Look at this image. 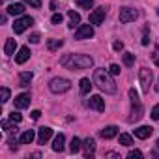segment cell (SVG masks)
<instances>
[{"label":"cell","instance_id":"45","mask_svg":"<svg viewBox=\"0 0 159 159\" xmlns=\"http://www.w3.org/2000/svg\"><path fill=\"white\" fill-rule=\"evenodd\" d=\"M157 146H159V140H157Z\"/></svg>","mask_w":159,"mask_h":159},{"label":"cell","instance_id":"7","mask_svg":"<svg viewBox=\"0 0 159 159\" xmlns=\"http://www.w3.org/2000/svg\"><path fill=\"white\" fill-rule=\"evenodd\" d=\"M137 10L133 8H120V23H131L137 19Z\"/></svg>","mask_w":159,"mask_h":159},{"label":"cell","instance_id":"34","mask_svg":"<svg viewBox=\"0 0 159 159\" xmlns=\"http://www.w3.org/2000/svg\"><path fill=\"white\" fill-rule=\"evenodd\" d=\"M8 101H10V90L4 86L2 88V103H8Z\"/></svg>","mask_w":159,"mask_h":159},{"label":"cell","instance_id":"28","mask_svg":"<svg viewBox=\"0 0 159 159\" xmlns=\"http://www.w3.org/2000/svg\"><path fill=\"white\" fill-rule=\"evenodd\" d=\"M118 140H120V144H124V146H131V144H133V139H131V135H127V133H122V135L118 137Z\"/></svg>","mask_w":159,"mask_h":159},{"label":"cell","instance_id":"40","mask_svg":"<svg viewBox=\"0 0 159 159\" xmlns=\"http://www.w3.org/2000/svg\"><path fill=\"white\" fill-rule=\"evenodd\" d=\"M28 41H32V43H38V41H39V34H32V36L28 38Z\"/></svg>","mask_w":159,"mask_h":159},{"label":"cell","instance_id":"31","mask_svg":"<svg viewBox=\"0 0 159 159\" xmlns=\"http://www.w3.org/2000/svg\"><path fill=\"white\" fill-rule=\"evenodd\" d=\"M109 73H111V75H120V66H118V64H111Z\"/></svg>","mask_w":159,"mask_h":159},{"label":"cell","instance_id":"18","mask_svg":"<svg viewBox=\"0 0 159 159\" xmlns=\"http://www.w3.org/2000/svg\"><path fill=\"white\" fill-rule=\"evenodd\" d=\"M67 17H69V28H75V26H79V23H81V15H79L77 11H73V10H69L67 11Z\"/></svg>","mask_w":159,"mask_h":159},{"label":"cell","instance_id":"27","mask_svg":"<svg viewBox=\"0 0 159 159\" xmlns=\"http://www.w3.org/2000/svg\"><path fill=\"white\" fill-rule=\"evenodd\" d=\"M13 124H15L13 120H2V127H4L6 131H10V133L17 131V125H13Z\"/></svg>","mask_w":159,"mask_h":159},{"label":"cell","instance_id":"13","mask_svg":"<svg viewBox=\"0 0 159 159\" xmlns=\"http://www.w3.org/2000/svg\"><path fill=\"white\" fill-rule=\"evenodd\" d=\"M32 79H34V73H32V71H23V73L19 75V86L28 88L30 83H32Z\"/></svg>","mask_w":159,"mask_h":159},{"label":"cell","instance_id":"29","mask_svg":"<svg viewBox=\"0 0 159 159\" xmlns=\"http://www.w3.org/2000/svg\"><path fill=\"white\" fill-rule=\"evenodd\" d=\"M124 64L125 66H133L135 64V54L133 52H124Z\"/></svg>","mask_w":159,"mask_h":159},{"label":"cell","instance_id":"24","mask_svg":"<svg viewBox=\"0 0 159 159\" xmlns=\"http://www.w3.org/2000/svg\"><path fill=\"white\" fill-rule=\"evenodd\" d=\"M62 45H64V39H49V41H47V49H49L51 52L58 51Z\"/></svg>","mask_w":159,"mask_h":159},{"label":"cell","instance_id":"33","mask_svg":"<svg viewBox=\"0 0 159 159\" xmlns=\"http://www.w3.org/2000/svg\"><path fill=\"white\" fill-rule=\"evenodd\" d=\"M62 19H64V17H62V13H54V15H52V19H51V23H52V25H60V23H62Z\"/></svg>","mask_w":159,"mask_h":159},{"label":"cell","instance_id":"3","mask_svg":"<svg viewBox=\"0 0 159 159\" xmlns=\"http://www.w3.org/2000/svg\"><path fill=\"white\" fill-rule=\"evenodd\" d=\"M69 88H71V83L67 81V79H64V77H54L52 81L49 83V90L52 94H64Z\"/></svg>","mask_w":159,"mask_h":159},{"label":"cell","instance_id":"39","mask_svg":"<svg viewBox=\"0 0 159 159\" xmlns=\"http://www.w3.org/2000/svg\"><path fill=\"white\" fill-rule=\"evenodd\" d=\"M8 144H10V150H17V140L15 139H10Z\"/></svg>","mask_w":159,"mask_h":159},{"label":"cell","instance_id":"2","mask_svg":"<svg viewBox=\"0 0 159 159\" xmlns=\"http://www.w3.org/2000/svg\"><path fill=\"white\" fill-rule=\"evenodd\" d=\"M94 84L105 94H116V90H118L111 73H107L105 69H96L94 71Z\"/></svg>","mask_w":159,"mask_h":159},{"label":"cell","instance_id":"16","mask_svg":"<svg viewBox=\"0 0 159 159\" xmlns=\"http://www.w3.org/2000/svg\"><path fill=\"white\" fill-rule=\"evenodd\" d=\"M51 137H52V129L51 127H41L39 133H38V144H45Z\"/></svg>","mask_w":159,"mask_h":159},{"label":"cell","instance_id":"20","mask_svg":"<svg viewBox=\"0 0 159 159\" xmlns=\"http://www.w3.org/2000/svg\"><path fill=\"white\" fill-rule=\"evenodd\" d=\"M64 142H66V137L60 133V135H56L54 137V142H52V150L54 152H62L64 150Z\"/></svg>","mask_w":159,"mask_h":159},{"label":"cell","instance_id":"10","mask_svg":"<svg viewBox=\"0 0 159 159\" xmlns=\"http://www.w3.org/2000/svg\"><path fill=\"white\" fill-rule=\"evenodd\" d=\"M133 107H131V114H129V122L133 124V122H137V120H140L142 118V112H144V109H142V105H140V101H137V103H131Z\"/></svg>","mask_w":159,"mask_h":159},{"label":"cell","instance_id":"22","mask_svg":"<svg viewBox=\"0 0 159 159\" xmlns=\"http://www.w3.org/2000/svg\"><path fill=\"white\" fill-rule=\"evenodd\" d=\"M94 83V81H92ZM92 83H90V79H81V94L83 96H86V94H90V90H92Z\"/></svg>","mask_w":159,"mask_h":159},{"label":"cell","instance_id":"21","mask_svg":"<svg viewBox=\"0 0 159 159\" xmlns=\"http://www.w3.org/2000/svg\"><path fill=\"white\" fill-rule=\"evenodd\" d=\"M8 13L10 15H23L25 13V6L23 4H10L8 6Z\"/></svg>","mask_w":159,"mask_h":159},{"label":"cell","instance_id":"11","mask_svg":"<svg viewBox=\"0 0 159 159\" xmlns=\"http://www.w3.org/2000/svg\"><path fill=\"white\" fill-rule=\"evenodd\" d=\"M83 148H84V157H86V159H92V157H94V152H96V140L88 137V139L83 142Z\"/></svg>","mask_w":159,"mask_h":159},{"label":"cell","instance_id":"23","mask_svg":"<svg viewBox=\"0 0 159 159\" xmlns=\"http://www.w3.org/2000/svg\"><path fill=\"white\" fill-rule=\"evenodd\" d=\"M15 47H17V41L15 39H6V45H4V54L11 56L15 52Z\"/></svg>","mask_w":159,"mask_h":159},{"label":"cell","instance_id":"12","mask_svg":"<svg viewBox=\"0 0 159 159\" xmlns=\"http://www.w3.org/2000/svg\"><path fill=\"white\" fill-rule=\"evenodd\" d=\"M30 94L28 92H25V94H19L17 98H15V109H26L28 105H30Z\"/></svg>","mask_w":159,"mask_h":159},{"label":"cell","instance_id":"38","mask_svg":"<svg viewBox=\"0 0 159 159\" xmlns=\"http://www.w3.org/2000/svg\"><path fill=\"white\" fill-rule=\"evenodd\" d=\"M150 43V38H148V26L144 28V36H142V45H148Z\"/></svg>","mask_w":159,"mask_h":159},{"label":"cell","instance_id":"36","mask_svg":"<svg viewBox=\"0 0 159 159\" xmlns=\"http://www.w3.org/2000/svg\"><path fill=\"white\" fill-rule=\"evenodd\" d=\"M127 157H129V159H135V157H142V152H140V150H131V152L127 153Z\"/></svg>","mask_w":159,"mask_h":159},{"label":"cell","instance_id":"44","mask_svg":"<svg viewBox=\"0 0 159 159\" xmlns=\"http://www.w3.org/2000/svg\"><path fill=\"white\" fill-rule=\"evenodd\" d=\"M157 15H159V8H157Z\"/></svg>","mask_w":159,"mask_h":159},{"label":"cell","instance_id":"4","mask_svg":"<svg viewBox=\"0 0 159 159\" xmlns=\"http://www.w3.org/2000/svg\"><path fill=\"white\" fill-rule=\"evenodd\" d=\"M139 81H140V86H142V92L148 94L150 92V86H152V81H153V75L148 67H142L139 71Z\"/></svg>","mask_w":159,"mask_h":159},{"label":"cell","instance_id":"26","mask_svg":"<svg viewBox=\"0 0 159 159\" xmlns=\"http://www.w3.org/2000/svg\"><path fill=\"white\" fill-rule=\"evenodd\" d=\"M83 148V142H81V139H77V137H73V140H71V146H69V150H71V153H77L79 150Z\"/></svg>","mask_w":159,"mask_h":159},{"label":"cell","instance_id":"17","mask_svg":"<svg viewBox=\"0 0 159 159\" xmlns=\"http://www.w3.org/2000/svg\"><path fill=\"white\" fill-rule=\"evenodd\" d=\"M99 135H101L103 139H112V137L118 135V127H116V125H107L105 129L99 131Z\"/></svg>","mask_w":159,"mask_h":159},{"label":"cell","instance_id":"9","mask_svg":"<svg viewBox=\"0 0 159 159\" xmlns=\"http://www.w3.org/2000/svg\"><path fill=\"white\" fill-rule=\"evenodd\" d=\"M86 105H88L90 109H96L98 112H103V111H105V101H103L101 96H92Z\"/></svg>","mask_w":159,"mask_h":159},{"label":"cell","instance_id":"1","mask_svg":"<svg viewBox=\"0 0 159 159\" xmlns=\"http://www.w3.org/2000/svg\"><path fill=\"white\" fill-rule=\"evenodd\" d=\"M60 64L67 69H88L94 66V58L88 56V54H66L60 58Z\"/></svg>","mask_w":159,"mask_h":159},{"label":"cell","instance_id":"30","mask_svg":"<svg viewBox=\"0 0 159 159\" xmlns=\"http://www.w3.org/2000/svg\"><path fill=\"white\" fill-rule=\"evenodd\" d=\"M25 4H28V6H32V8H41V0H23Z\"/></svg>","mask_w":159,"mask_h":159},{"label":"cell","instance_id":"6","mask_svg":"<svg viewBox=\"0 0 159 159\" xmlns=\"http://www.w3.org/2000/svg\"><path fill=\"white\" fill-rule=\"evenodd\" d=\"M92 36H94L92 25H81L77 28V32H75V39H90Z\"/></svg>","mask_w":159,"mask_h":159},{"label":"cell","instance_id":"8","mask_svg":"<svg viewBox=\"0 0 159 159\" xmlns=\"http://www.w3.org/2000/svg\"><path fill=\"white\" fill-rule=\"evenodd\" d=\"M105 15H107V10L105 8H98L90 13V23L92 25H101L105 21Z\"/></svg>","mask_w":159,"mask_h":159},{"label":"cell","instance_id":"37","mask_svg":"<svg viewBox=\"0 0 159 159\" xmlns=\"http://www.w3.org/2000/svg\"><path fill=\"white\" fill-rule=\"evenodd\" d=\"M129 98H131V103H137V101H140V99H139V94H137L133 88L129 90Z\"/></svg>","mask_w":159,"mask_h":159},{"label":"cell","instance_id":"41","mask_svg":"<svg viewBox=\"0 0 159 159\" xmlns=\"http://www.w3.org/2000/svg\"><path fill=\"white\" fill-rule=\"evenodd\" d=\"M112 47H114V51H122V49H124V43H122V41H114Z\"/></svg>","mask_w":159,"mask_h":159},{"label":"cell","instance_id":"15","mask_svg":"<svg viewBox=\"0 0 159 159\" xmlns=\"http://www.w3.org/2000/svg\"><path fill=\"white\" fill-rule=\"evenodd\" d=\"M28 58H30V49H28V47H21V49L17 51V54H15V62H17V64H25Z\"/></svg>","mask_w":159,"mask_h":159},{"label":"cell","instance_id":"5","mask_svg":"<svg viewBox=\"0 0 159 159\" xmlns=\"http://www.w3.org/2000/svg\"><path fill=\"white\" fill-rule=\"evenodd\" d=\"M34 25V19L32 17H28V15H25V17H19L15 23H13V30H15V34H23L26 28H30Z\"/></svg>","mask_w":159,"mask_h":159},{"label":"cell","instance_id":"14","mask_svg":"<svg viewBox=\"0 0 159 159\" xmlns=\"http://www.w3.org/2000/svg\"><path fill=\"white\" fill-rule=\"evenodd\" d=\"M152 131H153V129H152L150 125H140V127H137V129H133V133H135V137H137V139H142V140H144V139H148V137L152 135Z\"/></svg>","mask_w":159,"mask_h":159},{"label":"cell","instance_id":"42","mask_svg":"<svg viewBox=\"0 0 159 159\" xmlns=\"http://www.w3.org/2000/svg\"><path fill=\"white\" fill-rule=\"evenodd\" d=\"M30 116H32L34 120H38V118L41 116V112H39V111H32V114H30Z\"/></svg>","mask_w":159,"mask_h":159},{"label":"cell","instance_id":"25","mask_svg":"<svg viewBox=\"0 0 159 159\" xmlns=\"http://www.w3.org/2000/svg\"><path fill=\"white\" fill-rule=\"evenodd\" d=\"M75 4L81 10H92L94 8V0H75Z\"/></svg>","mask_w":159,"mask_h":159},{"label":"cell","instance_id":"32","mask_svg":"<svg viewBox=\"0 0 159 159\" xmlns=\"http://www.w3.org/2000/svg\"><path fill=\"white\" fill-rule=\"evenodd\" d=\"M150 116H152V118H153L155 122H159V103H157V105H155V107L152 109V114H150Z\"/></svg>","mask_w":159,"mask_h":159},{"label":"cell","instance_id":"19","mask_svg":"<svg viewBox=\"0 0 159 159\" xmlns=\"http://www.w3.org/2000/svg\"><path fill=\"white\" fill-rule=\"evenodd\" d=\"M34 139H36L34 131H32V129H26V131H25V133H23V135L19 137V142H21V144H30V142H32Z\"/></svg>","mask_w":159,"mask_h":159},{"label":"cell","instance_id":"35","mask_svg":"<svg viewBox=\"0 0 159 159\" xmlns=\"http://www.w3.org/2000/svg\"><path fill=\"white\" fill-rule=\"evenodd\" d=\"M10 120H13V122H15V124H19V122H21V120H23V116H21V114H19V112H15V111H13V112H11V114H10Z\"/></svg>","mask_w":159,"mask_h":159},{"label":"cell","instance_id":"43","mask_svg":"<svg viewBox=\"0 0 159 159\" xmlns=\"http://www.w3.org/2000/svg\"><path fill=\"white\" fill-rule=\"evenodd\" d=\"M155 62H157V66H159V58H157V60H155Z\"/></svg>","mask_w":159,"mask_h":159}]
</instances>
